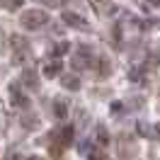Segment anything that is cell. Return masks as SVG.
<instances>
[{
    "label": "cell",
    "instance_id": "12",
    "mask_svg": "<svg viewBox=\"0 0 160 160\" xmlns=\"http://www.w3.org/2000/svg\"><path fill=\"white\" fill-rule=\"evenodd\" d=\"M97 143H100V146H107V143H109V133H107V129H104V126H100V129H97Z\"/></svg>",
    "mask_w": 160,
    "mask_h": 160
},
{
    "label": "cell",
    "instance_id": "6",
    "mask_svg": "<svg viewBox=\"0 0 160 160\" xmlns=\"http://www.w3.org/2000/svg\"><path fill=\"white\" fill-rule=\"evenodd\" d=\"M61 85H63L66 90H70V92H78V90H80L78 75H61Z\"/></svg>",
    "mask_w": 160,
    "mask_h": 160
},
{
    "label": "cell",
    "instance_id": "3",
    "mask_svg": "<svg viewBox=\"0 0 160 160\" xmlns=\"http://www.w3.org/2000/svg\"><path fill=\"white\" fill-rule=\"evenodd\" d=\"M73 66L75 68H90L92 66V51L85 46V49H80L78 53H75V58H73Z\"/></svg>",
    "mask_w": 160,
    "mask_h": 160
},
{
    "label": "cell",
    "instance_id": "14",
    "mask_svg": "<svg viewBox=\"0 0 160 160\" xmlns=\"http://www.w3.org/2000/svg\"><path fill=\"white\" fill-rule=\"evenodd\" d=\"M88 155H90V160H107V155H104L102 150H90Z\"/></svg>",
    "mask_w": 160,
    "mask_h": 160
},
{
    "label": "cell",
    "instance_id": "17",
    "mask_svg": "<svg viewBox=\"0 0 160 160\" xmlns=\"http://www.w3.org/2000/svg\"><path fill=\"white\" fill-rule=\"evenodd\" d=\"M155 133H158V141H160V121L155 124Z\"/></svg>",
    "mask_w": 160,
    "mask_h": 160
},
{
    "label": "cell",
    "instance_id": "9",
    "mask_svg": "<svg viewBox=\"0 0 160 160\" xmlns=\"http://www.w3.org/2000/svg\"><path fill=\"white\" fill-rule=\"evenodd\" d=\"M63 20L68 22V24H73V27H85V22L80 20L78 15H73V12H66V15H63Z\"/></svg>",
    "mask_w": 160,
    "mask_h": 160
},
{
    "label": "cell",
    "instance_id": "16",
    "mask_svg": "<svg viewBox=\"0 0 160 160\" xmlns=\"http://www.w3.org/2000/svg\"><path fill=\"white\" fill-rule=\"evenodd\" d=\"M41 2H46L49 8H58V5H61V0H41Z\"/></svg>",
    "mask_w": 160,
    "mask_h": 160
},
{
    "label": "cell",
    "instance_id": "10",
    "mask_svg": "<svg viewBox=\"0 0 160 160\" xmlns=\"http://www.w3.org/2000/svg\"><path fill=\"white\" fill-rule=\"evenodd\" d=\"M39 117H37V114H27V117H24V119H22V126H27V129H37V126H39Z\"/></svg>",
    "mask_w": 160,
    "mask_h": 160
},
{
    "label": "cell",
    "instance_id": "15",
    "mask_svg": "<svg viewBox=\"0 0 160 160\" xmlns=\"http://www.w3.org/2000/svg\"><path fill=\"white\" fill-rule=\"evenodd\" d=\"M136 129H138V133H143V136H148V133H150V129L143 124V121H138V126H136Z\"/></svg>",
    "mask_w": 160,
    "mask_h": 160
},
{
    "label": "cell",
    "instance_id": "18",
    "mask_svg": "<svg viewBox=\"0 0 160 160\" xmlns=\"http://www.w3.org/2000/svg\"><path fill=\"white\" fill-rule=\"evenodd\" d=\"M27 160H41V158H37V155H29V158H27Z\"/></svg>",
    "mask_w": 160,
    "mask_h": 160
},
{
    "label": "cell",
    "instance_id": "8",
    "mask_svg": "<svg viewBox=\"0 0 160 160\" xmlns=\"http://www.w3.org/2000/svg\"><path fill=\"white\" fill-rule=\"evenodd\" d=\"M66 114H68V104L63 100H56L53 102V117L56 119H66Z\"/></svg>",
    "mask_w": 160,
    "mask_h": 160
},
{
    "label": "cell",
    "instance_id": "13",
    "mask_svg": "<svg viewBox=\"0 0 160 160\" xmlns=\"http://www.w3.org/2000/svg\"><path fill=\"white\" fill-rule=\"evenodd\" d=\"M70 46H68V41H61V44H56L53 46V56H61V53H66Z\"/></svg>",
    "mask_w": 160,
    "mask_h": 160
},
{
    "label": "cell",
    "instance_id": "4",
    "mask_svg": "<svg viewBox=\"0 0 160 160\" xmlns=\"http://www.w3.org/2000/svg\"><path fill=\"white\" fill-rule=\"evenodd\" d=\"M10 97H12V104H15V107H22V109L29 107V97L20 90V85H12L10 88Z\"/></svg>",
    "mask_w": 160,
    "mask_h": 160
},
{
    "label": "cell",
    "instance_id": "5",
    "mask_svg": "<svg viewBox=\"0 0 160 160\" xmlns=\"http://www.w3.org/2000/svg\"><path fill=\"white\" fill-rule=\"evenodd\" d=\"M22 85H27L29 90H39V75H37V70L27 68L22 73Z\"/></svg>",
    "mask_w": 160,
    "mask_h": 160
},
{
    "label": "cell",
    "instance_id": "1",
    "mask_svg": "<svg viewBox=\"0 0 160 160\" xmlns=\"http://www.w3.org/2000/svg\"><path fill=\"white\" fill-rule=\"evenodd\" d=\"M49 155L53 160H61L63 158V153L70 148V143H73V126H63V129H56L49 133Z\"/></svg>",
    "mask_w": 160,
    "mask_h": 160
},
{
    "label": "cell",
    "instance_id": "7",
    "mask_svg": "<svg viewBox=\"0 0 160 160\" xmlns=\"http://www.w3.org/2000/svg\"><path fill=\"white\" fill-rule=\"evenodd\" d=\"M61 70H63V63H61V61H53L49 66H44V75H46V78H56Z\"/></svg>",
    "mask_w": 160,
    "mask_h": 160
},
{
    "label": "cell",
    "instance_id": "11",
    "mask_svg": "<svg viewBox=\"0 0 160 160\" xmlns=\"http://www.w3.org/2000/svg\"><path fill=\"white\" fill-rule=\"evenodd\" d=\"M22 2H24V0H0V8H5V10H17V8H22Z\"/></svg>",
    "mask_w": 160,
    "mask_h": 160
},
{
    "label": "cell",
    "instance_id": "2",
    "mask_svg": "<svg viewBox=\"0 0 160 160\" xmlns=\"http://www.w3.org/2000/svg\"><path fill=\"white\" fill-rule=\"evenodd\" d=\"M46 22H49V15H46L44 10H24L22 17H20V24L24 27V29H29V32L41 29Z\"/></svg>",
    "mask_w": 160,
    "mask_h": 160
}]
</instances>
